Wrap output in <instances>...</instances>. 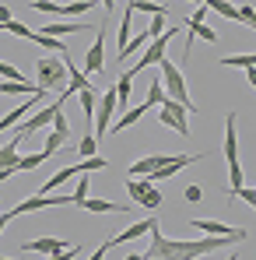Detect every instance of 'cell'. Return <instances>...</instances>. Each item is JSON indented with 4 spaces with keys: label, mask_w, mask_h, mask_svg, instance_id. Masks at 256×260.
<instances>
[{
    "label": "cell",
    "mask_w": 256,
    "mask_h": 260,
    "mask_svg": "<svg viewBox=\"0 0 256 260\" xmlns=\"http://www.w3.org/2000/svg\"><path fill=\"white\" fill-rule=\"evenodd\" d=\"M225 243H232V239H225V236H204L197 243L193 239H169L155 221L151 225V246H148L144 260H197V257H207L214 250H221Z\"/></svg>",
    "instance_id": "obj_1"
},
{
    "label": "cell",
    "mask_w": 256,
    "mask_h": 260,
    "mask_svg": "<svg viewBox=\"0 0 256 260\" xmlns=\"http://www.w3.org/2000/svg\"><path fill=\"white\" fill-rule=\"evenodd\" d=\"M35 74H39V88L43 91H56V88H67V63L63 56H43L35 63Z\"/></svg>",
    "instance_id": "obj_2"
},
{
    "label": "cell",
    "mask_w": 256,
    "mask_h": 260,
    "mask_svg": "<svg viewBox=\"0 0 256 260\" xmlns=\"http://www.w3.org/2000/svg\"><path fill=\"white\" fill-rule=\"evenodd\" d=\"M172 36H175V28H169V36H165V32H162V36H155V39L148 43V49L140 53V60L127 71L130 78H133V74H140V71H148V67H158V63L169 56V39H172Z\"/></svg>",
    "instance_id": "obj_3"
},
{
    "label": "cell",
    "mask_w": 256,
    "mask_h": 260,
    "mask_svg": "<svg viewBox=\"0 0 256 260\" xmlns=\"http://www.w3.org/2000/svg\"><path fill=\"white\" fill-rule=\"evenodd\" d=\"M190 113H193V106H186V102H172V99H165L162 106H158V120L165 123V127H172L179 137H190Z\"/></svg>",
    "instance_id": "obj_4"
},
{
    "label": "cell",
    "mask_w": 256,
    "mask_h": 260,
    "mask_svg": "<svg viewBox=\"0 0 256 260\" xmlns=\"http://www.w3.org/2000/svg\"><path fill=\"white\" fill-rule=\"evenodd\" d=\"M158 71H162V85H165V95H169L172 102H186V106H190V91H186V78H182V71L172 63L169 56L158 63Z\"/></svg>",
    "instance_id": "obj_5"
},
{
    "label": "cell",
    "mask_w": 256,
    "mask_h": 260,
    "mask_svg": "<svg viewBox=\"0 0 256 260\" xmlns=\"http://www.w3.org/2000/svg\"><path fill=\"white\" fill-rule=\"evenodd\" d=\"M46 208H74V193L70 197H63V193H43V197H28V201H21L11 215H28V211H46Z\"/></svg>",
    "instance_id": "obj_6"
},
{
    "label": "cell",
    "mask_w": 256,
    "mask_h": 260,
    "mask_svg": "<svg viewBox=\"0 0 256 260\" xmlns=\"http://www.w3.org/2000/svg\"><path fill=\"white\" fill-rule=\"evenodd\" d=\"M197 232H204V236H225V239H232V243H246L249 239V232L246 229H228L225 221H207V218H193L190 221Z\"/></svg>",
    "instance_id": "obj_7"
},
{
    "label": "cell",
    "mask_w": 256,
    "mask_h": 260,
    "mask_svg": "<svg viewBox=\"0 0 256 260\" xmlns=\"http://www.w3.org/2000/svg\"><path fill=\"white\" fill-rule=\"evenodd\" d=\"M113 109H116V88H105L98 95V109H95V137L109 134V120H113Z\"/></svg>",
    "instance_id": "obj_8"
},
{
    "label": "cell",
    "mask_w": 256,
    "mask_h": 260,
    "mask_svg": "<svg viewBox=\"0 0 256 260\" xmlns=\"http://www.w3.org/2000/svg\"><path fill=\"white\" fill-rule=\"evenodd\" d=\"M60 109H63V99H56V102H49V106H46V109H39V113H35L32 120H25V123H18V130H21V134L28 137V134H35V130L49 127V123H53V116H56Z\"/></svg>",
    "instance_id": "obj_9"
},
{
    "label": "cell",
    "mask_w": 256,
    "mask_h": 260,
    "mask_svg": "<svg viewBox=\"0 0 256 260\" xmlns=\"http://www.w3.org/2000/svg\"><path fill=\"white\" fill-rule=\"evenodd\" d=\"M67 137H70V123H67L63 109H60V113L53 116V134L46 137V148H43V151H46V155H56V151L67 144Z\"/></svg>",
    "instance_id": "obj_10"
},
{
    "label": "cell",
    "mask_w": 256,
    "mask_h": 260,
    "mask_svg": "<svg viewBox=\"0 0 256 260\" xmlns=\"http://www.w3.org/2000/svg\"><path fill=\"white\" fill-rule=\"evenodd\" d=\"M105 67V28H98V39L88 46L85 53V74H102Z\"/></svg>",
    "instance_id": "obj_11"
},
{
    "label": "cell",
    "mask_w": 256,
    "mask_h": 260,
    "mask_svg": "<svg viewBox=\"0 0 256 260\" xmlns=\"http://www.w3.org/2000/svg\"><path fill=\"white\" fill-rule=\"evenodd\" d=\"M197 158H204V155H172L169 162H165L162 169H155V173L148 176V179H151V183H158V179H169V176H175L179 169H186V166H190V162H197Z\"/></svg>",
    "instance_id": "obj_12"
},
{
    "label": "cell",
    "mask_w": 256,
    "mask_h": 260,
    "mask_svg": "<svg viewBox=\"0 0 256 260\" xmlns=\"http://www.w3.org/2000/svg\"><path fill=\"white\" fill-rule=\"evenodd\" d=\"M43 99H46V91H39V95H32L28 102H21L18 109H11V113H7V116L0 120V134H4V130H11V127H18V123L25 120V113H32V109H35V106H39Z\"/></svg>",
    "instance_id": "obj_13"
},
{
    "label": "cell",
    "mask_w": 256,
    "mask_h": 260,
    "mask_svg": "<svg viewBox=\"0 0 256 260\" xmlns=\"http://www.w3.org/2000/svg\"><path fill=\"white\" fill-rule=\"evenodd\" d=\"M235 113L225 116V162H239V134H235Z\"/></svg>",
    "instance_id": "obj_14"
},
{
    "label": "cell",
    "mask_w": 256,
    "mask_h": 260,
    "mask_svg": "<svg viewBox=\"0 0 256 260\" xmlns=\"http://www.w3.org/2000/svg\"><path fill=\"white\" fill-rule=\"evenodd\" d=\"M25 250H32V253H46V257H53V253H60V250H67L70 243H63V239H53V236H43V239H32V243H21Z\"/></svg>",
    "instance_id": "obj_15"
},
{
    "label": "cell",
    "mask_w": 256,
    "mask_h": 260,
    "mask_svg": "<svg viewBox=\"0 0 256 260\" xmlns=\"http://www.w3.org/2000/svg\"><path fill=\"white\" fill-rule=\"evenodd\" d=\"M21 137H25V134L18 130V134H14V137H11V141L0 148V169H18V158H21V155H18V148H21Z\"/></svg>",
    "instance_id": "obj_16"
},
{
    "label": "cell",
    "mask_w": 256,
    "mask_h": 260,
    "mask_svg": "<svg viewBox=\"0 0 256 260\" xmlns=\"http://www.w3.org/2000/svg\"><path fill=\"white\" fill-rule=\"evenodd\" d=\"M158 218H144V221H137V225H127L120 236H113V246H120V243H130V239H140L144 232H151V225H155Z\"/></svg>",
    "instance_id": "obj_17"
},
{
    "label": "cell",
    "mask_w": 256,
    "mask_h": 260,
    "mask_svg": "<svg viewBox=\"0 0 256 260\" xmlns=\"http://www.w3.org/2000/svg\"><path fill=\"white\" fill-rule=\"evenodd\" d=\"M148 109H151L148 102H140V106H133V109H127V113H123V116H120V120L113 123V134H120V130H127V127H133V123H140V120L148 116Z\"/></svg>",
    "instance_id": "obj_18"
},
{
    "label": "cell",
    "mask_w": 256,
    "mask_h": 260,
    "mask_svg": "<svg viewBox=\"0 0 256 260\" xmlns=\"http://www.w3.org/2000/svg\"><path fill=\"white\" fill-rule=\"evenodd\" d=\"M81 211H95V215H105V211H113V215H127L130 208H123V204H113V201H91V197H85Z\"/></svg>",
    "instance_id": "obj_19"
},
{
    "label": "cell",
    "mask_w": 256,
    "mask_h": 260,
    "mask_svg": "<svg viewBox=\"0 0 256 260\" xmlns=\"http://www.w3.org/2000/svg\"><path fill=\"white\" fill-rule=\"evenodd\" d=\"M78 32H85V25H74V21H53V25H46V28H43V36H53V39L78 36Z\"/></svg>",
    "instance_id": "obj_20"
},
{
    "label": "cell",
    "mask_w": 256,
    "mask_h": 260,
    "mask_svg": "<svg viewBox=\"0 0 256 260\" xmlns=\"http://www.w3.org/2000/svg\"><path fill=\"white\" fill-rule=\"evenodd\" d=\"M43 88H35L32 81H0V95H39Z\"/></svg>",
    "instance_id": "obj_21"
},
{
    "label": "cell",
    "mask_w": 256,
    "mask_h": 260,
    "mask_svg": "<svg viewBox=\"0 0 256 260\" xmlns=\"http://www.w3.org/2000/svg\"><path fill=\"white\" fill-rule=\"evenodd\" d=\"M78 102H81V113H85V120H95V109H98V95L91 91V85L78 91Z\"/></svg>",
    "instance_id": "obj_22"
},
{
    "label": "cell",
    "mask_w": 256,
    "mask_h": 260,
    "mask_svg": "<svg viewBox=\"0 0 256 260\" xmlns=\"http://www.w3.org/2000/svg\"><path fill=\"white\" fill-rule=\"evenodd\" d=\"M207 11H214V14H221V18H232V21H239V7L235 4H228V0H200Z\"/></svg>",
    "instance_id": "obj_23"
},
{
    "label": "cell",
    "mask_w": 256,
    "mask_h": 260,
    "mask_svg": "<svg viewBox=\"0 0 256 260\" xmlns=\"http://www.w3.org/2000/svg\"><path fill=\"white\" fill-rule=\"evenodd\" d=\"M221 63H225V67H242V71H249V67H256V53H235V56H225Z\"/></svg>",
    "instance_id": "obj_24"
},
{
    "label": "cell",
    "mask_w": 256,
    "mask_h": 260,
    "mask_svg": "<svg viewBox=\"0 0 256 260\" xmlns=\"http://www.w3.org/2000/svg\"><path fill=\"white\" fill-rule=\"evenodd\" d=\"M46 158H49L46 151H35V155H25V158H18V173H32V169H39Z\"/></svg>",
    "instance_id": "obj_25"
},
{
    "label": "cell",
    "mask_w": 256,
    "mask_h": 260,
    "mask_svg": "<svg viewBox=\"0 0 256 260\" xmlns=\"http://www.w3.org/2000/svg\"><path fill=\"white\" fill-rule=\"evenodd\" d=\"M169 95H165V85H162V78H155L151 88H148V106H162Z\"/></svg>",
    "instance_id": "obj_26"
},
{
    "label": "cell",
    "mask_w": 256,
    "mask_h": 260,
    "mask_svg": "<svg viewBox=\"0 0 256 260\" xmlns=\"http://www.w3.org/2000/svg\"><path fill=\"white\" fill-rule=\"evenodd\" d=\"M130 88H133V78L123 74V78L116 81V106H127V102H130Z\"/></svg>",
    "instance_id": "obj_27"
},
{
    "label": "cell",
    "mask_w": 256,
    "mask_h": 260,
    "mask_svg": "<svg viewBox=\"0 0 256 260\" xmlns=\"http://www.w3.org/2000/svg\"><path fill=\"white\" fill-rule=\"evenodd\" d=\"M127 7L130 11H144V14H169L162 4H151V0H130Z\"/></svg>",
    "instance_id": "obj_28"
},
{
    "label": "cell",
    "mask_w": 256,
    "mask_h": 260,
    "mask_svg": "<svg viewBox=\"0 0 256 260\" xmlns=\"http://www.w3.org/2000/svg\"><path fill=\"white\" fill-rule=\"evenodd\" d=\"M127 190L133 201H144V193L151 190V179H127Z\"/></svg>",
    "instance_id": "obj_29"
},
{
    "label": "cell",
    "mask_w": 256,
    "mask_h": 260,
    "mask_svg": "<svg viewBox=\"0 0 256 260\" xmlns=\"http://www.w3.org/2000/svg\"><path fill=\"white\" fill-rule=\"evenodd\" d=\"M235 186H246V173L239 162H228V190H235Z\"/></svg>",
    "instance_id": "obj_30"
},
{
    "label": "cell",
    "mask_w": 256,
    "mask_h": 260,
    "mask_svg": "<svg viewBox=\"0 0 256 260\" xmlns=\"http://www.w3.org/2000/svg\"><path fill=\"white\" fill-rule=\"evenodd\" d=\"M137 204H140L144 211H155V208H162V190H158V186H151V190L144 193V201H137Z\"/></svg>",
    "instance_id": "obj_31"
},
{
    "label": "cell",
    "mask_w": 256,
    "mask_h": 260,
    "mask_svg": "<svg viewBox=\"0 0 256 260\" xmlns=\"http://www.w3.org/2000/svg\"><path fill=\"white\" fill-rule=\"evenodd\" d=\"M91 11V4L88 0H78V4H63L60 7V18H74V14H88Z\"/></svg>",
    "instance_id": "obj_32"
},
{
    "label": "cell",
    "mask_w": 256,
    "mask_h": 260,
    "mask_svg": "<svg viewBox=\"0 0 256 260\" xmlns=\"http://www.w3.org/2000/svg\"><path fill=\"white\" fill-rule=\"evenodd\" d=\"M78 151H81L85 158H95V155H98V137H95V134H85V141L78 144Z\"/></svg>",
    "instance_id": "obj_33"
},
{
    "label": "cell",
    "mask_w": 256,
    "mask_h": 260,
    "mask_svg": "<svg viewBox=\"0 0 256 260\" xmlns=\"http://www.w3.org/2000/svg\"><path fill=\"white\" fill-rule=\"evenodd\" d=\"M60 7H63L60 0H35V4H32V11H39V14H56V18H60Z\"/></svg>",
    "instance_id": "obj_34"
},
{
    "label": "cell",
    "mask_w": 256,
    "mask_h": 260,
    "mask_svg": "<svg viewBox=\"0 0 256 260\" xmlns=\"http://www.w3.org/2000/svg\"><path fill=\"white\" fill-rule=\"evenodd\" d=\"M88 190H91V183H88V173H85V179H78V186H74V208H81V204H85Z\"/></svg>",
    "instance_id": "obj_35"
},
{
    "label": "cell",
    "mask_w": 256,
    "mask_h": 260,
    "mask_svg": "<svg viewBox=\"0 0 256 260\" xmlns=\"http://www.w3.org/2000/svg\"><path fill=\"white\" fill-rule=\"evenodd\" d=\"M232 197H239V201H246L249 208H256V190H249V186H235V190H228Z\"/></svg>",
    "instance_id": "obj_36"
},
{
    "label": "cell",
    "mask_w": 256,
    "mask_h": 260,
    "mask_svg": "<svg viewBox=\"0 0 256 260\" xmlns=\"http://www.w3.org/2000/svg\"><path fill=\"white\" fill-rule=\"evenodd\" d=\"M130 18H133V11L127 7V14H123V21H120V49L130 43Z\"/></svg>",
    "instance_id": "obj_37"
},
{
    "label": "cell",
    "mask_w": 256,
    "mask_h": 260,
    "mask_svg": "<svg viewBox=\"0 0 256 260\" xmlns=\"http://www.w3.org/2000/svg\"><path fill=\"white\" fill-rule=\"evenodd\" d=\"M4 28H7L11 36H21V39H32V28H28V25H21V21H7Z\"/></svg>",
    "instance_id": "obj_38"
},
{
    "label": "cell",
    "mask_w": 256,
    "mask_h": 260,
    "mask_svg": "<svg viewBox=\"0 0 256 260\" xmlns=\"http://www.w3.org/2000/svg\"><path fill=\"white\" fill-rule=\"evenodd\" d=\"M239 21H242V25H249V28H256V11L249 7V4H242V7H239Z\"/></svg>",
    "instance_id": "obj_39"
},
{
    "label": "cell",
    "mask_w": 256,
    "mask_h": 260,
    "mask_svg": "<svg viewBox=\"0 0 256 260\" xmlns=\"http://www.w3.org/2000/svg\"><path fill=\"white\" fill-rule=\"evenodd\" d=\"M148 32H151V39H155V36H162V32H165V14H151Z\"/></svg>",
    "instance_id": "obj_40"
},
{
    "label": "cell",
    "mask_w": 256,
    "mask_h": 260,
    "mask_svg": "<svg viewBox=\"0 0 256 260\" xmlns=\"http://www.w3.org/2000/svg\"><path fill=\"white\" fill-rule=\"evenodd\" d=\"M81 250H85V246H67V250H60V253H53V257H46V260H74Z\"/></svg>",
    "instance_id": "obj_41"
},
{
    "label": "cell",
    "mask_w": 256,
    "mask_h": 260,
    "mask_svg": "<svg viewBox=\"0 0 256 260\" xmlns=\"http://www.w3.org/2000/svg\"><path fill=\"white\" fill-rule=\"evenodd\" d=\"M109 250H113V239H105V243H98V250H95V253H91L88 260H102L105 253H109Z\"/></svg>",
    "instance_id": "obj_42"
},
{
    "label": "cell",
    "mask_w": 256,
    "mask_h": 260,
    "mask_svg": "<svg viewBox=\"0 0 256 260\" xmlns=\"http://www.w3.org/2000/svg\"><path fill=\"white\" fill-rule=\"evenodd\" d=\"M200 197H204V190H200L197 183H190V186H186V201H193V204H197Z\"/></svg>",
    "instance_id": "obj_43"
},
{
    "label": "cell",
    "mask_w": 256,
    "mask_h": 260,
    "mask_svg": "<svg viewBox=\"0 0 256 260\" xmlns=\"http://www.w3.org/2000/svg\"><path fill=\"white\" fill-rule=\"evenodd\" d=\"M7 21H14V14H11V7H0V25H7Z\"/></svg>",
    "instance_id": "obj_44"
},
{
    "label": "cell",
    "mask_w": 256,
    "mask_h": 260,
    "mask_svg": "<svg viewBox=\"0 0 256 260\" xmlns=\"http://www.w3.org/2000/svg\"><path fill=\"white\" fill-rule=\"evenodd\" d=\"M246 81H249V85H253V91H256V67H249V71H246Z\"/></svg>",
    "instance_id": "obj_45"
},
{
    "label": "cell",
    "mask_w": 256,
    "mask_h": 260,
    "mask_svg": "<svg viewBox=\"0 0 256 260\" xmlns=\"http://www.w3.org/2000/svg\"><path fill=\"white\" fill-rule=\"evenodd\" d=\"M11 218H14V215H0V236H4V229L11 225Z\"/></svg>",
    "instance_id": "obj_46"
},
{
    "label": "cell",
    "mask_w": 256,
    "mask_h": 260,
    "mask_svg": "<svg viewBox=\"0 0 256 260\" xmlns=\"http://www.w3.org/2000/svg\"><path fill=\"white\" fill-rule=\"evenodd\" d=\"M98 4H102V7H109V11H113V4H116V0H98Z\"/></svg>",
    "instance_id": "obj_47"
},
{
    "label": "cell",
    "mask_w": 256,
    "mask_h": 260,
    "mask_svg": "<svg viewBox=\"0 0 256 260\" xmlns=\"http://www.w3.org/2000/svg\"><path fill=\"white\" fill-rule=\"evenodd\" d=\"M225 260H239V257H235V253H232V257H225Z\"/></svg>",
    "instance_id": "obj_48"
},
{
    "label": "cell",
    "mask_w": 256,
    "mask_h": 260,
    "mask_svg": "<svg viewBox=\"0 0 256 260\" xmlns=\"http://www.w3.org/2000/svg\"><path fill=\"white\" fill-rule=\"evenodd\" d=\"M0 260H11V257H0Z\"/></svg>",
    "instance_id": "obj_49"
},
{
    "label": "cell",
    "mask_w": 256,
    "mask_h": 260,
    "mask_svg": "<svg viewBox=\"0 0 256 260\" xmlns=\"http://www.w3.org/2000/svg\"><path fill=\"white\" fill-rule=\"evenodd\" d=\"M0 32H4V25H0Z\"/></svg>",
    "instance_id": "obj_50"
},
{
    "label": "cell",
    "mask_w": 256,
    "mask_h": 260,
    "mask_svg": "<svg viewBox=\"0 0 256 260\" xmlns=\"http://www.w3.org/2000/svg\"><path fill=\"white\" fill-rule=\"evenodd\" d=\"M197 4H200V0H197Z\"/></svg>",
    "instance_id": "obj_51"
},
{
    "label": "cell",
    "mask_w": 256,
    "mask_h": 260,
    "mask_svg": "<svg viewBox=\"0 0 256 260\" xmlns=\"http://www.w3.org/2000/svg\"><path fill=\"white\" fill-rule=\"evenodd\" d=\"M60 4H63V0H60Z\"/></svg>",
    "instance_id": "obj_52"
}]
</instances>
